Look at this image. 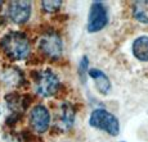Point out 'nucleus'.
Here are the masks:
<instances>
[{"mask_svg":"<svg viewBox=\"0 0 148 142\" xmlns=\"http://www.w3.org/2000/svg\"><path fill=\"white\" fill-rule=\"evenodd\" d=\"M133 14L136 21L142 23H148V0L135 1L133 4Z\"/></svg>","mask_w":148,"mask_h":142,"instance_id":"obj_11","label":"nucleus"},{"mask_svg":"<svg viewBox=\"0 0 148 142\" xmlns=\"http://www.w3.org/2000/svg\"><path fill=\"white\" fill-rule=\"evenodd\" d=\"M5 142H22V140L16 135H9L7 137V140H5Z\"/></svg>","mask_w":148,"mask_h":142,"instance_id":"obj_15","label":"nucleus"},{"mask_svg":"<svg viewBox=\"0 0 148 142\" xmlns=\"http://www.w3.org/2000/svg\"><path fill=\"white\" fill-rule=\"evenodd\" d=\"M73 119H75V110L70 104H64L62 106L61 112V124L63 126L64 129H68L72 127Z\"/></svg>","mask_w":148,"mask_h":142,"instance_id":"obj_12","label":"nucleus"},{"mask_svg":"<svg viewBox=\"0 0 148 142\" xmlns=\"http://www.w3.org/2000/svg\"><path fill=\"white\" fill-rule=\"evenodd\" d=\"M39 49L47 55L48 58L57 60L62 56L63 53V44L58 33L47 32L39 41Z\"/></svg>","mask_w":148,"mask_h":142,"instance_id":"obj_4","label":"nucleus"},{"mask_svg":"<svg viewBox=\"0 0 148 142\" xmlns=\"http://www.w3.org/2000/svg\"><path fill=\"white\" fill-rule=\"evenodd\" d=\"M88 67H89V60H88V58L86 56H84L82 58V60L80 62V67H79V72H80V74H81V77L84 78V73L86 72L88 73Z\"/></svg>","mask_w":148,"mask_h":142,"instance_id":"obj_14","label":"nucleus"},{"mask_svg":"<svg viewBox=\"0 0 148 142\" xmlns=\"http://www.w3.org/2000/svg\"><path fill=\"white\" fill-rule=\"evenodd\" d=\"M108 23V13L107 8L102 1L92 3L89 12V19H88V31L92 33L103 30Z\"/></svg>","mask_w":148,"mask_h":142,"instance_id":"obj_5","label":"nucleus"},{"mask_svg":"<svg viewBox=\"0 0 148 142\" xmlns=\"http://www.w3.org/2000/svg\"><path fill=\"white\" fill-rule=\"evenodd\" d=\"M3 51L12 60H23L30 54V41L22 32H9L0 41Z\"/></svg>","mask_w":148,"mask_h":142,"instance_id":"obj_1","label":"nucleus"},{"mask_svg":"<svg viewBox=\"0 0 148 142\" xmlns=\"http://www.w3.org/2000/svg\"><path fill=\"white\" fill-rule=\"evenodd\" d=\"M5 100H7V104H8V106H9V109L12 110L14 114L25 110L26 106L28 105V101H26V97L18 95V93H9V95L5 96Z\"/></svg>","mask_w":148,"mask_h":142,"instance_id":"obj_10","label":"nucleus"},{"mask_svg":"<svg viewBox=\"0 0 148 142\" xmlns=\"http://www.w3.org/2000/svg\"><path fill=\"white\" fill-rule=\"evenodd\" d=\"M35 90L40 96H53L59 89V78L50 69H42L35 73Z\"/></svg>","mask_w":148,"mask_h":142,"instance_id":"obj_3","label":"nucleus"},{"mask_svg":"<svg viewBox=\"0 0 148 142\" xmlns=\"http://www.w3.org/2000/svg\"><path fill=\"white\" fill-rule=\"evenodd\" d=\"M89 124L97 129L104 131L111 136H117L120 132V123L117 118L106 109L93 110L89 118Z\"/></svg>","mask_w":148,"mask_h":142,"instance_id":"obj_2","label":"nucleus"},{"mask_svg":"<svg viewBox=\"0 0 148 142\" xmlns=\"http://www.w3.org/2000/svg\"><path fill=\"white\" fill-rule=\"evenodd\" d=\"M62 5V1L61 0H48V1H42L41 3V7L45 12L48 13H53V12H57V10L61 8Z\"/></svg>","mask_w":148,"mask_h":142,"instance_id":"obj_13","label":"nucleus"},{"mask_svg":"<svg viewBox=\"0 0 148 142\" xmlns=\"http://www.w3.org/2000/svg\"><path fill=\"white\" fill-rule=\"evenodd\" d=\"M31 16V3L16 0L10 1L8 5V17L10 21H13L17 24H22L28 21Z\"/></svg>","mask_w":148,"mask_h":142,"instance_id":"obj_7","label":"nucleus"},{"mask_svg":"<svg viewBox=\"0 0 148 142\" xmlns=\"http://www.w3.org/2000/svg\"><path fill=\"white\" fill-rule=\"evenodd\" d=\"M1 5H3V1H0V7H1Z\"/></svg>","mask_w":148,"mask_h":142,"instance_id":"obj_16","label":"nucleus"},{"mask_svg":"<svg viewBox=\"0 0 148 142\" xmlns=\"http://www.w3.org/2000/svg\"><path fill=\"white\" fill-rule=\"evenodd\" d=\"M30 124L32 129L38 133L47 132L50 124L49 110L42 105H36L30 113Z\"/></svg>","mask_w":148,"mask_h":142,"instance_id":"obj_6","label":"nucleus"},{"mask_svg":"<svg viewBox=\"0 0 148 142\" xmlns=\"http://www.w3.org/2000/svg\"><path fill=\"white\" fill-rule=\"evenodd\" d=\"M88 74L89 77H92V79L94 81L95 87L102 95H108L111 91V81L110 78L106 76V73L102 72L101 69H97V68H92V69H88Z\"/></svg>","mask_w":148,"mask_h":142,"instance_id":"obj_8","label":"nucleus"},{"mask_svg":"<svg viewBox=\"0 0 148 142\" xmlns=\"http://www.w3.org/2000/svg\"><path fill=\"white\" fill-rule=\"evenodd\" d=\"M133 54L136 59L148 62V36H140L133 42Z\"/></svg>","mask_w":148,"mask_h":142,"instance_id":"obj_9","label":"nucleus"}]
</instances>
